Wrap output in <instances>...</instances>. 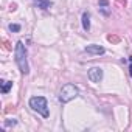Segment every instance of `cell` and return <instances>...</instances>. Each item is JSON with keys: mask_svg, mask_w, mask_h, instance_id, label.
<instances>
[{"mask_svg": "<svg viewBox=\"0 0 132 132\" xmlns=\"http://www.w3.org/2000/svg\"><path fill=\"white\" fill-rule=\"evenodd\" d=\"M11 87H13L11 81H2V93H8Z\"/></svg>", "mask_w": 132, "mask_h": 132, "instance_id": "obj_9", "label": "cell"}, {"mask_svg": "<svg viewBox=\"0 0 132 132\" xmlns=\"http://www.w3.org/2000/svg\"><path fill=\"white\" fill-rule=\"evenodd\" d=\"M82 28L86 31L90 30V16H89V13H84L82 14Z\"/></svg>", "mask_w": 132, "mask_h": 132, "instance_id": "obj_7", "label": "cell"}, {"mask_svg": "<svg viewBox=\"0 0 132 132\" xmlns=\"http://www.w3.org/2000/svg\"><path fill=\"white\" fill-rule=\"evenodd\" d=\"M107 40L112 42V44H118V42H120V37L115 36V34H109V36H107Z\"/></svg>", "mask_w": 132, "mask_h": 132, "instance_id": "obj_10", "label": "cell"}, {"mask_svg": "<svg viewBox=\"0 0 132 132\" xmlns=\"http://www.w3.org/2000/svg\"><path fill=\"white\" fill-rule=\"evenodd\" d=\"M16 124H17V120H14V118H13V120L5 121V126H6V127H10V126H16Z\"/></svg>", "mask_w": 132, "mask_h": 132, "instance_id": "obj_11", "label": "cell"}, {"mask_svg": "<svg viewBox=\"0 0 132 132\" xmlns=\"http://www.w3.org/2000/svg\"><path fill=\"white\" fill-rule=\"evenodd\" d=\"M100 10L104 16H109L110 14V8H109V3L107 0H100Z\"/></svg>", "mask_w": 132, "mask_h": 132, "instance_id": "obj_6", "label": "cell"}, {"mask_svg": "<svg viewBox=\"0 0 132 132\" xmlns=\"http://www.w3.org/2000/svg\"><path fill=\"white\" fill-rule=\"evenodd\" d=\"M36 2H37V0H36Z\"/></svg>", "mask_w": 132, "mask_h": 132, "instance_id": "obj_16", "label": "cell"}, {"mask_svg": "<svg viewBox=\"0 0 132 132\" xmlns=\"http://www.w3.org/2000/svg\"><path fill=\"white\" fill-rule=\"evenodd\" d=\"M87 54H93V56H100V54H104V48L103 47H100V45H95V44H92V45H87L86 47V50H84Z\"/></svg>", "mask_w": 132, "mask_h": 132, "instance_id": "obj_5", "label": "cell"}, {"mask_svg": "<svg viewBox=\"0 0 132 132\" xmlns=\"http://www.w3.org/2000/svg\"><path fill=\"white\" fill-rule=\"evenodd\" d=\"M117 3H118L120 6H126V0H117Z\"/></svg>", "mask_w": 132, "mask_h": 132, "instance_id": "obj_15", "label": "cell"}, {"mask_svg": "<svg viewBox=\"0 0 132 132\" xmlns=\"http://www.w3.org/2000/svg\"><path fill=\"white\" fill-rule=\"evenodd\" d=\"M36 3H37V6L42 8V10H47V8L51 6V2H50V0H37Z\"/></svg>", "mask_w": 132, "mask_h": 132, "instance_id": "obj_8", "label": "cell"}, {"mask_svg": "<svg viewBox=\"0 0 132 132\" xmlns=\"http://www.w3.org/2000/svg\"><path fill=\"white\" fill-rule=\"evenodd\" d=\"M16 62L19 65V69L23 75H28L30 67H28V61H27V50L22 40H19L16 44Z\"/></svg>", "mask_w": 132, "mask_h": 132, "instance_id": "obj_1", "label": "cell"}, {"mask_svg": "<svg viewBox=\"0 0 132 132\" xmlns=\"http://www.w3.org/2000/svg\"><path fill=\"white\" fill-rule=\"evenodd\" d=\"M87 76H89V79H90L92 82H100V81L103 79V70H101L100 67H92V69L89 70Z\"/></svg>", "mask_w": 132, "mask_h": 132, "instance_id": "obj_4", "label": "cell"}, {"mask_svg": "<svg viewBox=\"0 0 132 132\" xmlns=\"http://www.w3.org/2000/svg\"><path fill=\"white\" fill-rule=\"evenodd\" d=\"M79 95V89L73 84H65L62 86L61 92H59V101L61 103H69L72 101L73 98H76Z\"/></svg>", "mask_w": 132, "mask_h": 132, "instance_id": "obj_3", "label": "cell"}, {"mask_svg": "<svg viewBox=\"0 0 132 132\" xmlns=\"http://www.w3.org/2000/svg\"><path fill=\"white\" fill-rule=\"evenodd\" d=\"M19 30H20V25H16V23H14V25H13V23L10 25V31H14V33H17Z\"/></svg>", "mask_w": 132, "mask_h": 132, "instance_id": "obj_12", "label": "cell"}, {"mask_svg": "<svg viewBox=\"0 0 132 132\" xmlns=\"http://www.w3.org/2000/svg\"><path fill=\"white\" fill-rule=\"evenodd\" d=\"M3 47H5V50H11V44L6 39H3Z\"/></svg>", "mask_w": 132, "mask_h": 132, "instance_id": "obj_13", "label": "cell"}, {"mask_svg": "<svg viewBox=\"0 0 132 132\" xmlns=\"http://www.w3.org/2000/svg\"><path fill=\"white\" fill-rule=\"evenodd\" d=\"M30 107H31L34 112L40 113L44 118H47V117L50 115L48 106H47V100H45L44 96H33V98L30 100Z\"/></svg>", "mask_w": 132, "mask_h": 132, "instance_id": "obj_2", "label": "cell"}, {"mask_svg": "<svg viewBox=\"0 0 132 132\" xmlns=\"http://www.w3.org/2000/svg\"><path fill=\"white\" fill-rule=\"evenodd\" d=\"M129 62H130V65H129V75L132 76V56H129Z\"/></svg>", "mask_w": 132, "mask_h": 132, "instance_id": "obj_14", "label": "cell"}]
</instances>
